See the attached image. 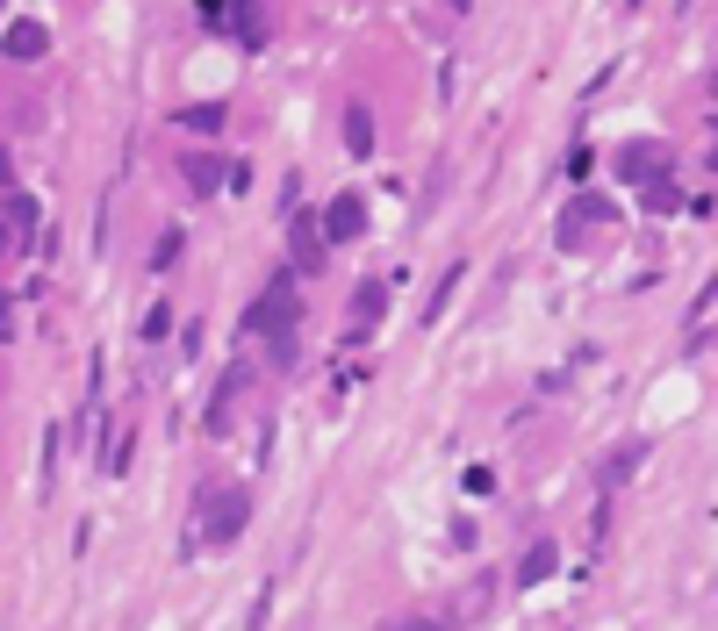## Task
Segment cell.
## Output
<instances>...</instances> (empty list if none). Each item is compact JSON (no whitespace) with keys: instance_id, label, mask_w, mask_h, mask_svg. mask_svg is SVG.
I'll return each mask as SVG.
<instances>
[{"instance_id":"5b68a950","label":"cell","mask_w":718,"mask_h":631,"mask_svg":"<svg viewBox=\"0 0 718 631\" xmlns=\"http://www.w3.org/2000/svg\"><path fill=\"white\" fill-rule=\"evenodd\" d=\"M316 222H324V244H352V238H367V202L359 194H331V208Z\"/></svg>"},{"instance_id":"603a6c76","label":"cell","mask_w":718,"mask_h":631,"mask_svg":"<svg viewBox=\"0 0 718 631\" xmlns=\"http://www.w3.org/2000/svg\"><path fill=\"white\" fill-rule=\"evenodd\" d=\"M445 8H475V0H445Z\"/></svg>"},{"instance_id":"ac0fdd59","label":"cell","mask_w":718,"mask_h":631,"mask_svg":"<svg viewBox=\"0 0 718 631\" xmlns=\"http://www.w3.org/2000/svg\"><path fill=\"white\" fill-rule=\"evenodd\" d=\"M388 631H445V624H439V617H395Z\"/></svg>"},{"instance_id":"cb8c5ba5","label":"cell","mask_w":718,"mask_h":631,"mask_svg":"<svg viewBox=\"0 0 718 631\" xmlns=\"http://www.w3.org/2000/svg\"><path fill=\"white\" fill-rule=\"evenodd\" d=\"M711 101H718V72H711Z\"/></svg>"},{"instance_id":"44dd1931","label":"cell","mask_w":718,"mask_h":631,"mask_svg":"<svg viewBox=\"0 0 718 631\" xmlns=\"http://www.w3.org/2000/svg\"><path fill=\"white\" fill-rule=\"evenodd\" d=\"M8 244H15V230H8V222H0V258H8Z\"/></svg>"},{"instance_id":"9c48e42d","label":"cell","mask_w":718,"mask_h":631,"mask_svg":"<svg viewBox=\"0 0 718 631\" xmlns=\"http://www.w3.org/2000/svg\"><path fill=\"white\" fill-rule=\"evenodd\" d=\"M381 308H388V280H359V294H352V330L359 338L381 324Z\"/></svg>"},{"instance_id":"ffe728a7","label":"cell","mask_w":718,"mask_h":631,"mask_svg":"<svg viewBox=\"0 0 718 631\" xmlns=\"http://www.w3.org/2000/svg\"><path fill=\"white\" fill-rule=\"evenodd\" d=\"M194 8H202L208 22H223V8H230V0H194Z\"/></svg>"},{"instance_id":"e0dca14e","label":"cell","mask_w":718,"mask_h":631,"mask_svg":"<svg viewBox=\"0 0 718 631\" xmlns=\"http://www.w3.org/2000/svg\"><path fill=\"white\" fill-rule=\"evenodd\" d=\"M0 208H8V222H15V230H29V222H36V208H29V194H8V202H0Z\"/></svg>"},{"instance_id":"9a60e30c","label":"cell","mask_w":718,"mask_h":631,"mask_svg":"<svg viewBox=\"0 0 718 631\" xmlns=\"http://www.w3.org/2000/svg\"><path fill=\"white\" fill-rule=\"evenodd\" d=\"M152 266H158V274H166V266H180V230H166V238L152 244Z\"/></svg>"},{"instance_id":"8992f818","label":"cell","mask_w":718,"mask_h":631,"mask_svg":"<svg viewBox=\"0 0 718 631\" xmlns=\"http://www.w3.org/2000/svg\"><path fill=\"white\" fill-rule=\"evenodd\" d=\"M288 244H295V274H316V266H324V252H331V244H324V222H309L302 208L288 216Z\"/></svg>"},{"instance_id":"3957f363","label":"cell","mask_w":718,"mask_h":631,"mask_svg":"<svg viewBox=\"0 0 718 631\" xmlns=\"http://www.w3.org/2000/svg\"><path fill=\"white\" fill-rule=\"evenodd\" d=\"M668 144H654V137H639V144H625V151H618V180H625V187H654V180H661L668 172Z\"/></svg>"},{"instance_id":"2e32d148","label":"cell","mask_w":718,"mask_h":631,"mask_svg":"<svg viewBox=\"0 0 718 631\" xmlns=\"http://www.w3.org/2000/svg\"><path fill=\"white\" fill-rule=\"evenodd\" d=\"M633 466H639V445H633V452H611V460H603V481H611V488H618V481L633 474Z\"/></svg>"},{"instance_id":"7a4b0ae2","label":"cell","mask_w":718,"mask_h":631,"mask_svg":"<svg viewBox=\"0 0 718 631\" xmlns=\"http://www.w3.org/2000/svg\"><path fill=\"white\" fill-rule=\"evenodd\" d=\"M244 517H252V495L244 488H216L202 502V546H238V531H244Z\"/></svg>"},{"instance_id":"d4e9b609","label":"cell","mask_w":718,"mask_h":631,"mask_svg":"<svg viewBox=\"0 0 718 631\" xmlns=\"http://www.w3.org/2000/svg\"><path fill=\"white\" fill-rule=\"evenodd\" d=\"M244 8H259V0H244Z\"/></svg>"},{"instance_id":"8fae6325","label":"cell","mask_w":718,"mask_h":631,"mask_svg":"<svg viewBox=\"0 0 718 631\" xmlns=\"http://www.w3.org/2000/svg\"><path fill=\"white\" fill-rule=\"evenodd\" d=\"M180 172H188V187L202 194V202H216V180H230V172H223L208 151H188V158H180Z\"/></svg>"},{"instance_id":"d6986e66","label":"cell","mask_w":718,"mask_h":631,"mask_svg":"<svg viewBox=\"0 0 718 631\" xmlns=\"http://www.w3.org/2000/svg\"><path fill=\"white\" fill-rule=\"evenodd\" d=\"M0 338H15V302H0Z\"/></svg>"},{"instance_id":"52a82bcc","label":"cell","mask_w":718,"mask_h":631,"mask_svg":"<svg viewBox=\"0 0 718 631\" xmlns=\"http://www.w3.org/2000/svg\"><path fill=\"white\" fill-rule=\"evenodd\" d=\"M223 122H230V108H223V101H188V108H172V130H188V137H223Z\"/></svg>"},{"instance_id":"277c9868","label":"cell","mask_w":718,"mask_h":631,"mask_svg":"<svg viewBox=\"0 0 718 631\" xmlns=\"http://www.w3.org/2000/svg\"><path fill=\"white\" fill-rule=\"evenodd\" d=\"M597 222H611V202H597V194H575V202H567V216L553 222V238H561V252H575V244L589 238Z\"/></svg>"},{"instance_id":"7402d4cb","label":"cell","mask_w":718,"mask_h":631,"mask_svg":"<svg viewBox=\"0 0 718 631\" xmlns=\"http://www.w3.org/2000/svg\"><path fill=\"white\" fill-rule=\"evenodd\" d=\"M711 166H718V130H711Z\"/></svg>"},{"instance_id":"5bb4252c","label":"cell","mask_w":718,"mask_h":631,"mask_svg":"<svg viewBox=\"0 0 718 631\" xmlns=\"http://www.w3.org/2000/svg\"><path fill=\"white\" fill-rule=\"evenodd\" d=\"M647 208H654V216H675V208H683V194L668 187V180H654V187H647Z\"/></svg>"},{"instance_id":"30bf717a","label":"cell","mask_w":718,"mask_h":631,"mask_svg":"<svg viewBox=\"0 0 718 631\" xmlns=\"http://www.w3.org/2000/svg\"><path fill=\"white\" fill-rule=\"evenodd\" d=\"M553 567H561V546H553V538H539V546H531L525 560H517V588H539V581H547Z\"/></svg>"},{"instance_id":"ba28073f","label":"cell","mask_w":718,"mask_h":631,"mask_svg":"<svg viewBox=\"0 0 718 631\" xmlns=\"http://www.w3.org/2000/svg\"><path fill=\"white\" fill-rule=\"evenodd\" d=\"M0 44H8V58H15V65H36V58L51 51V29H44V22H8V36H0Z\"/></svg>"},{"instance_id":"4fadbf2b","label":"cell","mask_w":718,"mask_h":631,"mask_svg":"<svg viewBox=\"0 0 718 631\" xmlns=\"http://www.w3.org/2000/svg\"><path fill=\"white\" fill-rule=\"evenodd\" d=\"M460 274H467V266H445V280L431 288V308H424V324H445V302H453V288H460Z\"/></svg>"},{"instance_id":"6da1fadb","label":"cell","mask_w":718,"mask_h":631,"mask_svg":"<svg viewBox=\"0 0 718 631\" xmlns=\"http://www.w3.org/2000/svg\"><path fill=\"white\" fill-rule=\"evenodd\" d=\"M295 324H302V294H295V274H274V288L259 294V308H252V330H259V338H274L280 359H295Z\"/></svg>"},{"instance_id":"7c38bea8","label":"cell","mask_w":718,"mask_h":631,"mask_svg":"<svg viewBox=\"0 0 718 631\" xmlns=\"http://www.w3.org/2000/svg\"><path fill=\"white\" fill-rule=\"evenodd\" d=\"M345 151L352 158H374V116H367V108H345Z\"/></svg>"}]
</instances>
